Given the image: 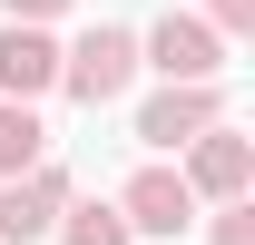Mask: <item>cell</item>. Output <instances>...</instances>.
Returning a JSON list of instances; mask_svg holds the SVG:
<instances>
[{
    "label": "cell",
    "mask_w": 255,
    "mask_h": 245,
    "mask_svg": "<svg viewBox=\"0 0 255 245\" xmlns=\"http://www.w3.org/2000/svg\"><path fill=\"white\" fill-rule=\"evenodd\" d=\"M216 118H226V89H216V79H167L157 98H137V147L177 157L196 127H216Z\"/></svg>",
    "instance_id": "3957f363"
},
{
    "label": "cell",
    "mask_w": 255,
    "mask_h": 245,
    "mask_svg": "<svg viewBox=\"0 0 255 245\" xmlns=\"http://www.w3.org/2000/svg\"><path fill=\"white\" fill-rule=\"evenodd\" d=\"M177 177L196 186V206H226V196H255V147H246V127H196L187 147H177Z\"/></svg>",
    "instance_id": "7a4b0ae2"
},
{
    "label": "cell",
    "mask_w": 255,
    "mask_h": 245,
    "mask_svg": "<svg viewBox=\"0 0 255 245\" xmlns=\"http://www.w3.org/2000/svg\"><path fill=\"white\" fill-rule=\"evenodd\" d=\"M196 20H206V30H216V39H246V30H255V0H206Z\"/></svg>",
    "instance_id": "8fae6325"
},
{
    "label": "cell",
    "mask_w": 255,
    "mask_h": 245,
    "mask_svg": "<svg viewBox=\"0 0 255 245\" xmlns=\"http://www.w3.org/2000/svg\"><path fill=\"white\" fill-rule=\"evenodd\" d=\"M59 10H69V0H0V20H39V30H49Z\"/></svg>",
    "instance_id": "7c38bea8"
},
{
    "label": "cell",
    "mask_w": 255,
    "mask_h": 245,
    "mask_svg": "<svg viewBox=\"0 0 255 245\" xmlns=\"http://www.w3.org/2000/svg\"><path fill=\"white\" fill-rule=\"evenodd\" d=\"M59 89V39L39 20H0V98H49Z\"/></svg>",
    "instance_id": "52a82bcc"
},
{
    "label": "cell",
    "mask_w": 255,
    "mask_h": 245,
    "mask_svg": "<svg viewBox=\"0 0 255 245\" xmlns=\"http://www.w3.org/2000/svg\"><path fill=\"white\" fill-rule=\"evenodd\" d=\"M69 196H79V186H69V167H49V157H39L30 177H0V245H39L59 226Z\"/></svg>",
    "instance_id": "8992f818"
},
{
    "label": "cell",
    "mask_w": 255,
    "mask_h": 245,
    "mask_svg": "<svg viewBox=\"0 0 255 245\" xmlns=\"http://www.w3.org/2000/svg\"><path fill=\"white\" fill-rule=\"evenodd\" d=\"M118 216H128V236H187L196 226V186L177 177L167 157H147V167L118 186Z\"/></svg>",
    "instance_id": "5b68a950"
},
{
    "label": "cell",
    "mask_w": 255,
    "mask_h": 245,
    "mask_svg": "<svg viewBox=\"0 0 255 245\" xmlns=\"http://www.w3.org/2000/svg\"><path fill=\"white\" fill-rule=\"evenodd\" d=\"M49 157V127H39V98H0V177H30Z\"/></svg>",
    "instance_id": "ba28073f"
},
{
    "label": "cell",
    "mask_w": 255,
    "mask_h": 245,
    "mask_svg": "<svg viewBox=\"0 0 255 245\" xmlns=\"http://www.w3.org/2000/svg\"><path fill=\"white\" fill-rule=\"evenodd\" d=\"M206 245H255V196H226L216 226H206Z\"/></svg>",
    "instance_id": "30bf717a"
},
{
    "label": "cell",
    "mask_w": 255,
    "mask_h": 245,
    "mask_svg": "<svg viewBox=\"0 0 255 245\" xmlns=\"http://www.w3.org/2000/svg\"><path fill=\"white\" fill-rule=\"evenodd\" d=\"M128 89H137V30L98 20V30H79V39L59 49V98H79V108H118Z\"/></svg>",
    "instance_id": "6da1fadb"
},
{
    "label": "cell",
    "mask_w": 255,
    "mask_h": 245,
    "mask_svg": "<svg viewBox=\"0 0 255 245\" xmlns=\"http://www.w3.org/2000/svg\"><path fill=\"white\" fill-rule=\"evenodd\" d=\"M137 69H157V79H226V39L196 10H167L157 30H137Z\"/></svg>",
    "instance_id": "277c9868"
},
{
    "label": "cell",
    "mask_w": 255,
    "mask_h": 245,
    "mask_svg": "<svg viewBox=\"0 0 255 245\" xmlns=\"http://www.w3.org/2000/svg\"><path fill=\"white\" fill-rule=\"evenodd\" d=\"M49 236H59V245H137V236H128V216H118V196H69Z\"/></svg>",
    "instance_id": "9c48e42d"
}]
</instances>
